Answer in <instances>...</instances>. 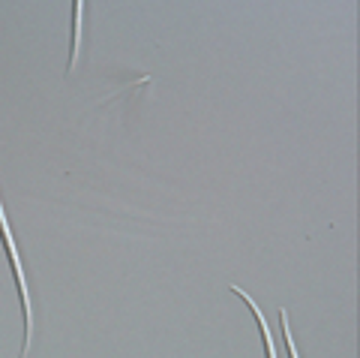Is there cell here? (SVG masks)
Here are the masks:
<instances>
[{
	"label": "cell",
	"mask_w": 360,
	"mask_h": 358,
	"mask_svg": "<svg viewBox=\"0 0 360 358\" xmlns=\"http://www.w3.org/2000/svg\"><path fill=\"white\" fill-rule=\"evenodd\" d=\"M0 238H4L9 265H13V271H15L21 307H25V346H21V358H25L30 352V340H33V310H30V292H27V280H25V265H21V259H18V250H15V241H13V229H9L6 214H4V202H0Z\"/></svg>",
	"instance_id": "cell-1"
},
{
	"label": "cell",
	"mask_w": 360,
	"mask_h": 358,
	"mask_svg": "<svg viewBox=\"0 0 360 358\" xmlns=\"http://www.w3.org/2000/svg\"><path fill=\"white\" fill-rule=\"evenodd\" d=\"M234 295H240L246 304H250V310H252V316H255V322H258V328H262V340H264V346H267V358H276V346H274V334H270V328H267V319H264V310H258V304L250 298V292H243L240 286H229Z\"/></svg>",
	"instance_id": "cell-2"
},
{
	"label": "cell",
	"mask_w": 360,
	"mask_h": 358,
	"mask_svg": "<svg viewBox=\"0 0 360 358\" xmlns=\"http://www.w3.org/2000/svg\"><path fill=\"white\" fill-rule=\"evenodd\" d=\"M279 326H283V340H285V350H288V358H297V350H295V340H291V328H288V310H279Z\"/></svg>",
	"instance_id": "cell-4"
},
{
	"label": "cell",
	"mask_w": 360,
	"mask_h": 358,
	"mask_svg": "<svg viewBox=\"0 0 360 358\" xmlns=\"http://www.w3.org/2000/svg\"><path fill=\"white\" fill-rule=\"evenodd\" d=\"M82 13H84V4H75L72 6V51H70V70H75L78 63V42H82Z\"/></svg>",
	"instance_id": "cell-3"
}]
</instances>
